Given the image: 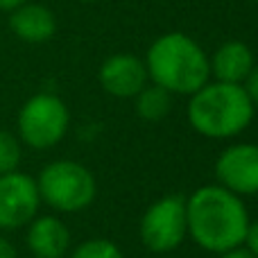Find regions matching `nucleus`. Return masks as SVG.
<instances>
[{
	"mask_svg": "<svg viewBox=\"0 0 258 258\" xmlns=\"http://www.w3.org/2000/svg\"><path fill=\"white\" fill-rule=\"evenodd\" d=\"M21 156H23V150H21L18 136H14L7 129H0V174L18 170Z\"/></svg>",
	"mask_w": 258,
	"mask_h": 258,
	"instance_id": "nucleus-14",
	"label": "nucleus"
},
{
	"mask_svg": "<svg viewBox=\"0 0 258 258\" xmlns=\"http://www.w3.org/2000/svg\"><path fill=\"white\" fill-rule=\"evenodd\" d=\"M27 247L34 258H63L71 247V231L54 215H41L27 224Z\"/></svg>",
	"mask_w": 258,
	"mask_h": 258,
	"instance_id": "nucleus-11",
	"label": "nucleus"
},
{
	"mask_svg": "<svg viewBox=\"0 0 258 258\" xmlns=\"http://www.w3.org/2000/svg\"><path fill=\"white\" fill-rule=\"evenodd\" d=\"M242 245L258 258V220L256 222H249V229H247V236H245V242H242Z\"/></svg>",
	"mask_w": 258,
	"mask_h": 258,
	"instance_id": "nucleus-17",
	"label": "nucleus"
},
{
	"mask_svg": "<svg viewBox=\"0 0 258 258\" xmlns=\"http://www.w3.org/2000/svg\"><path fill=\"white\" fill-rule=\"evenodd\" d=\"M41 206V195L36 179L18 170L0 174V229L14 231L36 218Z\"/></svg>",
	"mask_w": 258,
	"mask_h": 258,
	"instance_id": "nucleus-7",
	"label": "nucleus"
},
{
	"mask_svg": "<svg viewBox=\"0 0 258 258\" xmlns=\"http://www.w3.org/2000/svg\"><path fill=\"white\" fill-rule=\"evenodd\" d=\"M71 258H125V256L118 249L116 242L107 240V238H91V240H84L82 245H77Z\"/></svg>",
	"mask_w": 258,
	"mask_h": 258,
	"instance_id": "nucleus-15",
	"label": "nucleus"
},
{
	"mask_svg": "<svg viewBox=\"0 0 258 258\" xmlns=\"http://www.w3.org/2000/svg\"><path fill=\"white\" fill-rule=\"evenodd\" d=\"M138 236L145 249L168 254L181 247L188 236L186 200L181 195H165L152 202L138 224Z\"/></svg>",
	"mask_w": 258,
	"mask_h": 258,
	"instance_id": "nucleus-6",
	"label": "nucleus"
},
{
	"mask_svg": "<svg viewBox=\"0 0 258 258\" xmlns=\"http://www.w3.org/2000/svg\"><path fill=\"white\" fill-rule=\"evenodd\" d=\"M251 3H258V0H251Z\"/></svg>",
	"mask_w": 258,
	"mask_h": 258,
	"instance_id": "nucleus-22",
	"label": "nucleus"
},
{
	"mask_svg": "<svg viewBox=\"0 0 258 258\" xmlns=\"http://www.w3.org/2000/svg\"><path fill=\"white\" fill-rule=\"evenodd\" d=\"M9 30L25 43H45L57 32V18L50 7L27 0L9 12Z\"/></svg>",
	"mask_w": 258,
	"mask_h": 258,
	"instance_id": "nucleus-10",
	"label": "nucleus"
},
{
	"mask_svg": "<svg viewBox=\"0 0 258 258\" xmlns=\"http://www.w3.org/2000/svg\"><path fill=\"white\" fill-rule=\"evenodd\" d=\"M41 202L59 213H77L95 200V177L86 165L77 161H52L41 170L36 179Z\"/></svg>",
	"mask_w": 258,
	"mask_h": 258,
	"instance_id": "nucleus-4",
	"label": "nucleus"
},
{
	"mask_svg": "<svg viewBox=\"0 0 258 258\" xmlns=\"http://www.w3.org/2000/svg\"><path fill=\"white\" fill-rule=\"evenodd\" d=\"M188 236L211 254H224L245 242L249 213L242 197L222 186H202L186 200Z\"/></svg>",
	"mask_w": 258,
	"mask_h": 258,
	"instance_id": "nucleus-1",
	"label": "nucleus"
},
{
	"mask_svg": "<svg viewBox=\"0 0 258 258\" xmlns=\"http://www.w3.org/2000/svg\"><path fill=\"white\" fill-rule=\"evenodd\" d=\"M254 111L245 86L215 80L190 95L188 122L206 138H231L251 125Z\"/></svg>",
	"mask_w": 258,
	"mask_h": 258,
	"instance_id": "nucleus-3",
	"label": "nucleus"
},
{
	"mask_svg": "<svg viewBox=\"0 0 258 258\" xmlns=\"http://www.w3.org/2000/svg\"><path fill=\"white\" fill-rule=\"evenodd\" d=\"M18 138L34 150H48L63 141L71 125L66 102L54 93H36L18 111Z\"/></svg>",
	"mask_w": 258,
	"mask_h": 258,
	"instance_id": "nucleus-5",
	"label": "nucleus"
},
{
	"mask_svg": "<svg viewBox=\"0 0 258 258\" xmlns=\"http://www.w3.org/2000/svg\"><path fill=\"white\" fill-rule=\"evenodd\" d=\"M134 102H136V113L147 122H159L163 120L170 113L172 107V93L165 91L159 84H150L143 86L136 95H134Z\"/></svg>",
	"mask_w": 258,
	"mask_h": 258,
	"instance_id": "nucleus-13",
	"label": "nucleus"
},
{
	"mask_svg": "<svg viewBox=\"0 0 258 258\" xmlns=\"http://www.w3.org/2000/svg\"><path fill=\"white\" fill-rule=\"evenodd\" d=\"M218 186L238 197L258 195V145L236 143L229 145L215 161Z\"/></svg>",
	"mask_w": 258,
	"mask_h": 258,
	"instance_id": "nucleus-8",
	"label": "nucleus"
},
{
	"mask_svg": "<svg viewBox=\"0 0 258 258\" xmlns=\"http://www.w3.org/2000/svg\"><path fill=\"white\" fill-rule=\"evenodd\" d=\"M211 75L218 82H229V84H242L251 68L256 66L254 52L242 41H227L213 52L209 59Z\"/></svg>",
	"mask_w": 258,
	"mask_h": 258,
	"instance_id": "nucleus-12",
	"label": "nucleus"
},
{
	"mask_svg": "<svg viewBox=\"0 0 258 258\" xmlns=\"http://www.w3.org/2000/svg\"><path fill=\"white\" fill-rule=\"evenodd\" d=\"M145 68L152 84L163 86L172 95H192L211 77L209 54L183 32L161 34L147 48Z\"/></svg>",
	"mask_w": 258,
	"mask_h": 258,
	"instance_id": "nucleus-2",
	"label": "nucleus"
},
{
	"mask_svg": "<svg viewBox=\"0 0 258 258\" xmlns=\"http://www.w3.org/2000/svg\"><path fill=\"white\" fill-rule=\"evenodd\" d=\"M0 258H18L14 245L9 240H5V238H0Z\"/></svg>",
	"mask_w": 258,
	"mask_h": 258,
	"instance_id": "nucleus-19",
	"label": "nucleus"
},
{
	"mask_svg": "<svg viewBox=\"0 0 258 258\" xmlns=\"http://www.w3.org/2000/svg\"><path fill=\"white\" fill-rule=\"evenodd\" d=\"M220 258H256V256L251 254L245 245H240V247H236V249H229V251H224V254H220Z\"/></svg>",
	"mask_w": 258,
	"mask_h": 258,
	"instance_id": "nucleus-18",
	"label": "nucleus"
},
{
	"mask_svg": "<svg viewBox=\"0 0 258 258\" xmlns=\"http://www.w3.org/2000/svg\"><path fill=\"white\" fill-rule=\"evenodd\" d=\"M23 3H27V0H0V12H12Z\"/></svg>",
	"mask_w": 258,
	"mask_h": 258,
	"instance_id": "nucleus-20",
	"label": "nucleus"
},
{
	"mask_svg": "<svg viewBox=\"0 0 258 258\" xmlns=\"http://www.w3.org/2000/svg\"><path fill=\"white\" fill-rule=\"evenodd\" d=\"M242 86H245V91H247V95H249L251 104L258 107V66L251 68V73L247 75V80L242 82Z\"/></svg>",
	"mask_w": 258,
	"mask_h": 258,
	"instance_id": "nucleus-16",
	"label": "nucleus"
},
{
	"mask_svg": "<svg viewBox=\"0 0 258 258\" xmlns=\"http://www.w3.org/2000/svg\"><path fill=\"white\" fill-rule=\"evenodd\" d=\"M98 80L100 86L113 98H134L147 84L150 77H147V68L143 59L120 52L109 57L100 66Z\"/></svg>",
	"mask_w": 258,
	"mask_h": 258,
	"instance_id": "nucleus-9",
	"label": "nucleus"
},
{
	"mask_svg": "<svg viewBox=\"0 0 258 258\" xmlns=\"http://www.w3.org/2000/svg\"><path fill=\"white\" fill-rule=\"evenodd\" d=\"M73 3H98V0H73Z\"/></svg>",
	"mask_w": 258,
	"mask_h": 258,
	"instance_id": "nucleus-21",
	"label": "nucleus"
}]
</instances>
